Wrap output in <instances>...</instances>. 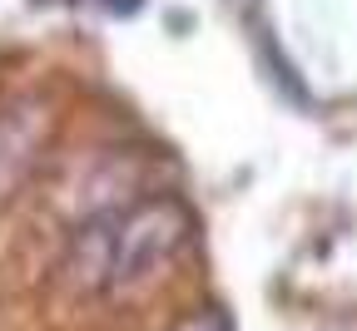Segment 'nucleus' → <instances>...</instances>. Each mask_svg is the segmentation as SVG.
Listing matches in <instances>:
<instances>
[{
	"label": "nucleus",
	"instance_id": "obj_1",
	"mask_svg": "<svg viewBox=\"0 0 357 331\" xmlns=\"http://www.w3.org/2000/svg\"><path fill=\"white\" fill-rule=\"evenodd\" d=\"M194 232V218L178 198H149L134 203L114 218H105L100 227H84L79 252H75V272L79 282L95 287H129L149 272H159L169 257L184 252Z\"/></svg>",
	"mask_w": 357,
	"mask_h": 331
},
{
	"label": "nucleus",
	"instance_id": "obj_2",
	"mask_svg": "<svg viewBox=\"0 0 357 331\" xmlns=\"http://www.w3.org/2000/svg\"><path fill=\"white\" fill-rule=\"evenodd\" d=\"M178 331H229V316H223V312H204V316L184 321Z\"/></svg>",
	"mask_w": 357,
	"mask_h": 331
}]
</instances>
